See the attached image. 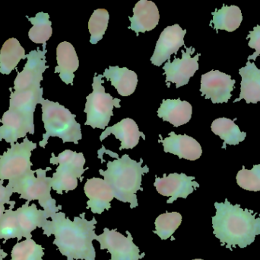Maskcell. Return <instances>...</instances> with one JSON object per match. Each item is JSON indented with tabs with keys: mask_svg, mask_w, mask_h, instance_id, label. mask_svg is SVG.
I'll return each mask as SVG.
<instances>
[{
	"mask_svg": "<svg viewBox=\"0 0 260 260\" xmlns=\"http://www.w3.org/2000/svg\"><path fill=\"white\" fill-rule=\"evenodd\" d=\"M114 154L117 159L108 161L107 170L100 169L99 172L111 186L115 198L122 203H129L130 209H133L139 206L136 193L139 190L143 191L142 177L149 172V168L147 166L142 167V159L136 162L128 154H124L120 158Z\"/></svg>",
	"mask_w": 260,
	"mask_h": 260,
	"instance_id": "3",
	"label": "cell"
},
{
	"mask_svg": "<svg viewBox=\"0 0 260 260\" xmlns=\"http://www.w3.org/2000/svg\"><path fill=\"white\" fill-rule=\"evenodd\" d=\"M13 191L9 186H3L0 184V205L15 204V201H10L11 196L13 195Z\"/></svg>",
	"mask_w": 260,
	"mask_h": 260,
	"instance_id": "36",
	"label": "cell"
},
{
	"mask_svg": "<svg viewBox=\"0 0 260 260\" xmlns=\"http://www.w3.org/2000/svg\"><path fill=\"white\" fill-rule=\"evenodd\" d=\"M41 105L46 133L43 134L40 147L45 148L50 137H59L63 143L73 142L78 145L82 134L81 125L76 121V114H72L63 105L48 99H44Z\"/></svg>",
	"mask_w": 260,
	"mask_h": 260,
	"instance_id": "4",
	"label": "cell"
},
{
	"mask_svg": "<svg viewBox=\"0 0 260 260\" xmlns=\"http://www.w3.org/2000/svg\"><path fill=\"white\" fill-rule=\"evenodd\" d=\"M27 58L25 50L15 38H9L0 50V73L9 75L21 60Z\"/></svg>",
	"mask_w": 260,
	"mask_h": 260,
	"instance_id": "26",
	"label": "cell"
},
{
	"mask_svg": "<svg viewBox=\"0 0 260 260\" xmlns=\"http://www.w3.org/2000/svg\"><path fill=\"white\" fill-rule=\"evenodd\" d=\"M216 214L212 217L213 234L226 248H246L260 235V216L253 211L232 205L226 198L224 203H215Z\"/></svg>",
	"mask_w": 260,
	"mask_h": 260,
	"instance_id": "2",
	"label": "cell"
},
{
	"mask_svg": "<svg viewBox=\"0 0 260 260\" xmlns=\"http://www.w3.org/2000/svg\"><path fill=\"white\" fill-rule=\"evenodd\" d=\"M104 77L111 81V85L117 89L122 96H129L136 90L138 84V76L134 71L126 67H111L105 70Z\"/></svg>",
	"mask_w": 260,
	"mask_h": 260,
	"instance_id": "25",
	"label": "cell"
},
{
	"mask_svg": "<svg viewBox=\"0 0 260 260\" xmlns=\"http://www.w3.org/2000/svg\"><path fill=\"white\" fill-rule=\"evenodd\" d=\"M237 183L240 187L247 191H260V164L254 165L253 169H243L238 172L236 177Z\"/></svg>",
	"mask_w": 260,
	"mask_h": 260,
	"instance_id": "34",
	"label": "cell"
},
{
	"mask_svg": "<svg viewBox=\"0 0 260 260\" xmlns=\"http://www.w3.org/2000/svg\"><path fill=\"white\" fill-rule=\"evenodd\" d=\"M50 163L59 164L52 177V189L59 195L63 192H68L74 190L78 186V180L82 181L84 172L88 170L84 165L85 159L82 153H76L70 150H66L60 153L58 157L52 154Z\"/></svg>",
	"mask_w": 260,
	"mask_h": 260,
	"instance_id": "7",
	"label": "cell"
},
{
	"mask_svg": "<svg viewBox=\"0 0 260 260\" xmlns=\"http://www.w3.org/2000/svg\"><path fill=\"white\" fill-rule=\"evenodd\" d=\"M186 52L182 50V58H174V61H168L165 63L163 69L164 74L166 75V82H171L176 84V88L183 86L189 82V79L194 76L196 72L199 70V57L200 53H197L194 57L191 55L195 52L192 47L185 46Z\"/></svg>",
	"mask_w": 260,
	"mask_h": 260,
	"instance_id": "12",
	"label": "cell"
},
{
	"mask_svg": "<svg viewBox=\"0 0 260 260\" xmlns=\"http://www.w3.org/2000/svg\"><path fill=\"white\" fill-rule=\"evenodd\" d=\"M211 129L215 135L219 136L224 140L222 148H226V145H238L244 141L247 133L242 132L239 127L235 123V120L227 118L215 119L211 125Z\"/></svg>",
	"mask_w": 260,
	"mask_h": 260,
	"instance_id": "28",
	"label": "cell"
},
{
	"mask_svg": "<svg viewBox=\"0 0 260 260\" xmlns=\"http://www.w3.org/2000/svg\"><path fill=\"white\" fill-rule=\"evenodd\" d=\"M5 212H6V208H5L4 205H0V220L4 215Z\"/></svg>",
	"mask_w": 260,
	"mask_h": 260,
	"instance_id": "37",
	"label": "cell"
},
{
	"mask_svg": "<svg viewBox=\"0 0 260 260\" xmlns=\"http://www.w3.org/2000/svg\"><path fill=\"white\" fill-rule=\"evenodd\" d=\"M26 17L33 24V27L28 32L30 41L35 44H47V41L53 34L52 22L50 21L49 14L41 12H38L35 17Z\"/></svg>",
	"mask_w": 260,
	"mask_h": 260,
	"instance_id": "29",
	"label": "cell"
},
{
	"mask_svg": "<svg viewBox=\"0 0 260 260\" xmlns=\"http://www.w3.org/2000/svg\"><path fill=\"white\" fill-rule=\"evenodd\" d=\"M212 21L210 25L214 24L213 28L217 31L224 30L229 32H235L241 25L243 21L242 12L237 6H228L223 5L219 10L215 9L212 13Z\"/></svg>",
	"mask_w": 260,
	"mask_h": 260,
	"instance_id": "27",
	"label": "cell"
},
{
	"mask_svg": "<svg viewBox=\"0 0 260 260\" xmlns=\"http://www.w3.org/2000/svg\"><path fill=\"white\" fill-rule=\"evenodd\" d=\"M127 237L117 232L116 229H104L102 235H97L95 241L100 244L101 250H108L111 253L110 260H139L145 256L140 254L139 247L133 243V237L129 232Z\"/></svg>",
	"mask_w": 260,
	"mask_h": 260,
	"instance_id": "9",
	"label": "cell"
},
{
	"mask_svg": "<svg viewBox=\"0 0 260 260\" xmlns=\"http://www.w3.org/2000/svg\"><path fill=\"white\" fill-rule=\"evenodd\" d=\"M192 107L189 102L178 99H164L157 110V116L176 128L187 124L192 118Z\"/></svg>",
	"mask_w": 260,
	"mask_h": 260,
	"instance_id": "22",
	"label": "cell"
},
{
	"mask_svg": "<svg viewBox=\"0 0 260 260\" xmlns=\"http://www.w3.org/2000/svg\"><path fill=\"white\" fill-rule=\"evenodd\" d=\"M250 38L249 41V47L251 48L255 49V53L253 55H250L247 57V61H250V60L256 61V58L260 55V24L253 27V31H250L247 39Z\"/></svg>",
	"mask_w": 260,
	"mask_h": 260,
	"instance_id": "35",
	"label": "cell"
},
{
	"mask_svg": "<svg viewBox=\"0 0 260 260\" xmlns=\"http://www.w3.org/2000/svg\"><path fill=\"white\" fill-rule=\"evenodd\" d=\"M43 88L31 89L23 92H11L9 110L18 111L34 119L36 106L44 100Z\"/></svg>",
	"mask_w": 260,
	"mask_h": 260,
	"instance_id": "24",
	"label": "cell"
},
{
	"mask_svg": "<svg viewBox=\"0 0 260 260\" xmlns=\"http://www.w3.org/2000/svg\"><path fill=\"white\" fill-rule=\"evenodd\" d=\"M3 124L0 127V141L4 140L7 143H15L19 138L27 137V133L35 134L34 119L24 114L8 110L0 119Z\"/></svg>",
	"mask_w": 260,
	"mask_h": 260,
	"instance_id": "15",
	"label": "cell"
},
{
	"mask_svg": "<svg viewBox=\"0 0 260 260\" xmlns=\"http://www.w3.org/2000/svg\"><path fill=\"white\" fill-rule=\"evenodd\" d=\"M192 260H203V259H192Z\"/></svg>",
	"mask_w": 260,
	"mask_h": 260,
	"instance_id": "39",
	"label": "cell"
},
{
	"mask_svg": "<svg viewBox=\"0 0 260 260\" xmlns=\"http://www.w3.org/2000/svg\"><path fill=\"white\" fill-rule=\"evenodd\" d=\"M186 30H183L179 24L168 26L164 29L156 44L155 49L151 57L154 65L160 67L165 61H169L173 53H177L184 45Z\"/></svg>",
	"mask_w": 260,
	"mask_h": 260,
	"instance_id": "14",
	"label": "cell"
},
{
	"mask_svg": "<svg viewBox=\"0 0 260 260\" xmlns=\"http://www.w3.org/2000/svg\"><path fill=\"white\" fill-rule=\"evenodd\" d=\"M236 81L230 75L212 70L202 75L200 92L206 99H211L212 103H228L232 96Z\"/></svg>",
	"mask_w": 260,
	"mask_h": 260,
	"instance_id": "11",
	"label": "cell"
},
{
	"mask_svg": "<svg viewBox=\"0 0 260 260\" xmlns=\"http://www.w3.org/2000/svg\"><path fill=\"white\" fill-rule=\"evenodd\" d=\"M182 223V215L178 212H166L159 215L156 218L154 233L160 239H168L171 238Z\"/></svg>",
	"mask_w": 260,
	"mask_h": 260,
	"instance_id": "30",
	"label": "cell"
},
{
	"mask_svg": "<svg viewBox=\"0 0 260 260\" xmlns=\"http://www.w3.org/2000/svg\"><path fill=\"white\" fill-rule=\"evenodd\" d=\"M15 204L11 205L0 220V240L4 239V244L9 239L17 238L18 241L22 239L20 235L16 213L13 211Z\"/></svg>",
	"mask_w": 260,
	"mask_h": 260,
	"instance_id": "33",
	"label": "cell"
},
{
	"mask_svg": "<svg viewBox=\"0 0 260 260\" xmlns=\"http://www.w3.org/2000/svg\"><path fill=\"white\" fill-rule=\"evenodd\" d=\"M103 75L95 73L93 78V92L86 98V104L84 111L87 114L85 125H89L92 128L105 129L114 115V107L120 108V99H114L111 94L105 92L102 84Z\"/></svg>",
	"mask_w": 260,
	"mask_h": 260,
	"instance_id": "8",
	"label": "cell"
},
{
	"mask_svg": "<svg viewBox=\"0 0 260 260\" xmlns=\"http://www.w3.org/2000/svg\"><path fill=\"white\" fill-rule=\"evenodd\" d=\"M169 137L162 139L160 135V140L164 147L165 153L178 156L180 159L194 160H198L203 154L201 145L193 137H189L186 134H176L171 131Z\"/></svg>",
	"mask_w": 260,
	"mask_h": 260,
	"instance_id": "17",
	"label": "cell"
},
{
	"mask_svg": "<svg viewBox=\"0 0 260 260\" xmlns=\"http://www.w3.org/2000/svg\"><path fill=\"white\" fill-rule=\"evenodd\" d=\"M37 143L24 137L22 143H11V148L3 155H0V184L9 180L8 184H12L24 177L35 174L31 170V153L36 149Z\"/></svg>",
	"mask_w": 260,
	"mask_h": 260,
	"instance_id": "6",
	"label": "cell"
},
{
	"mask_svg": "<svg viewBox=\"0 0 260 260\" xmlns=\"http://www.w3.org/2000/svg\"><path fill=\"white\" fill-rule=\"evenodd\" d=\"M47 220L43 227V234L47 237L54 235L53 244L57 247L67 260H95L96 252L93 241L95 240V225L98 221L93 218L85 219V213L75 217L73 221L59 212Z\"/></svg>",
	"mask_w": 260,
	"mask_h": 260,
	"instance_id": "1",
	"label": "cell"
},
{
	"mask_svg": "<svg viewBox=\"0 0 260 260\" xmlns=\"http://www.w3.org/2000/svg\"><path fill=\"white\" fill-rule=\"evenodd\" d=\"M239 73L242 77L241 83L240 97L234 102L245 99L249 103H257L260 102V70L254 63L247 61L246 66L240 69Z\"/></svg>",
	"mask_w": 260,
	"mask_h": 260,
	"instance_id": "23",
	"label": "cell"
},
{
	"mask_svg": "<svg viewBox=\"0 0 260 260\" xmlns=\"http://www.w3.org/2000/svg\"><path fill=\"white\" fill-rule=\"evenodd\" d=\"M48 170H51V168L37 169L35 174H30L16 183L8 184L7 186L12 189L13 193L19 194L21 199L28 201L38 200L50 218L59 212L62 206H56V200L52 198V177L46 176Z\"/></svg>",
	"mask_w": 260,
	"mask_h": 260,
	"instance_id": "5",
	"label": "cell"
},
{
	"mask_svg": "<svg viewBox=\"0 0 260 260\" xmlns=\"http://www.w3.org/2000/svg\"><path fill=\"white\" fill-rule=\"evenodd\" d=\"M111 134H114L116 138L121 141L120 151L123 149H133L137 146L140 137H143L144 140H145V134L139 131L136 122L129 118L123 119L114 126L106 128L101 134V141H103Z\"/></svg>",
	"mask_w": 260,
	"mask_h": 260,
	"instance_id": "20",
	"label": "cell"
},
{
	"mask_svg": "<svg viewBox=\"0 0 260 260\" xmlns=\"http://www.w3.org/2000/svg\"><path fill=\"white\" fill-rule=\"evenodd\" d=\"M8 256L7 253H5L3 250L1 249V246H0V260H3L6 256Z\"/></svg>",
	"mask_w": 260,
	"mask_h": 260,
	"instance_id": "38",
	"label": "cell"
},
{
	"mask_svg": "<svg viewBox=\"0 0 260 260\" xmlns=\"http://www.w3.org/2000/svg\"><path fill=\"white\" fill-rule=\"evenodd\" d=\"M30 201H27L21 208H18L16 213L17 221L19 227L21 238L30 239L32 238L31 232L35 229L43 228L44 224L48 220L49 216L44 210H40L36 205H29Z\"/></svg>",
	"mask_w": 260,
	"mask_h": 260,
	"instance_id": "19",
	"label": "cell"
},
{
	"mask_svg": "<svg viewBox=\"0 0 260 260\" xmlns=\"http://www.w3.org/2000/svg\"><path fill=\"white\" fill-rule=\"evenodd\" d=\"M129 29L136 34L150 32L158 24L160 15L157 6L152 1L140 0L133 8V16L129 17Z\"/></svg>",
	"mask_w": 260,
	"mask_h": 260,
	"instance_id": "18",
	"label": "cell"
},
{
	"mask_svg": "<svg viewBox=\"0 0 260 260\" xmlns=\"http://www.w3.org/2000/svg\"><path fill=\"white\" fill-rule=\"evenodd\" d=\"M84 192L88 198L86 209L99 215L109 210L111 201L115 198L111 186L105 180L96 177L87 180L84 186Z\"/></svg>",
	"mask_w": 260,
	"mask_h": 260,
	"instance_id": "16",
	"label": "cell"
},
{
	"mask_svg": "<svg viewBox=\"0 0 260 260\" xmlns=\"http://www.w3.org/2000/svg\"><path fill=\"white\" fill-rule=\"evenodd\" d=\"M109 12L105 9H96L88 21V30L91 34L90 43L96 44L103 38L108 27Z\"/></svg>",
	"mask_w": 260,
	"mask_h": 260,
	"instance_id": "32",
	"label": "cell"
},
{
	"mask_svg": "<svg viewBox=\"0 0 260 260\" xmlns=\"http://www.w3.org/2000/svg\"><path fill=\"white\" fill-rule=\"evenodd\" d=\"M156 190L163 196L170 197L167 203L171 204L179 198H186L188 195L200 187V184L195 181V177H188L184 174H171L167 177H156L154 183Z\"/></svg>",
	"mask_w": 260,
	"mask_h": 260,
	"instance_id": "13",
	"label": "cell"
},
{
	"mask_svg": "<svg viewBox=\"0 0 260 260\" xmlns=\"http://www.w3.org/2000/svg\"><path fill=\"white\" fill-rule=\"evenodd\" d=\"M44 249L34 240L26 239L12 248L11 260H43Z\"/></svg>",
	"mask_w": 260,
	"mask_h": 260,
	"instance_id": "31",
	"label": "cell"
},
{
	"mask_svg": "<svg viewBox=\"0 0 260 260\" xmlns=\"http://www.w3.org/2000/svg\"><path fill=\"white\" fill-rule=\"evenodd\" d=\"M57 66L55 68V73H59V77L66 84H73L75 72L79 67V57L76 49L71 43L63 41L56 48Z\"/></svg>",
	"mask_w": 260,
	"mask_h": 260,
	"instance_id": "21",
	"label": "cell"
},
{
	"mask_svg": "<svg viewBox=\"0 0 260 260\" xmlns=\"http://www.w3.org/2000/svg\"><path fill=\"white\" fill-rule=\"evenodd\" d=\"M47 44H43L42 50L39 47L31 50L27 54V61L22 71L18 72L14 81L13 89L15 92H23L31 89L41 88V82L43 80V74L49 68L46 65V49Z\"/></svg>",
	"mask_w": 260,
	"mask_h": 260,
	"instance_id": "10",
	"label": "cell"
}]
</instances>
